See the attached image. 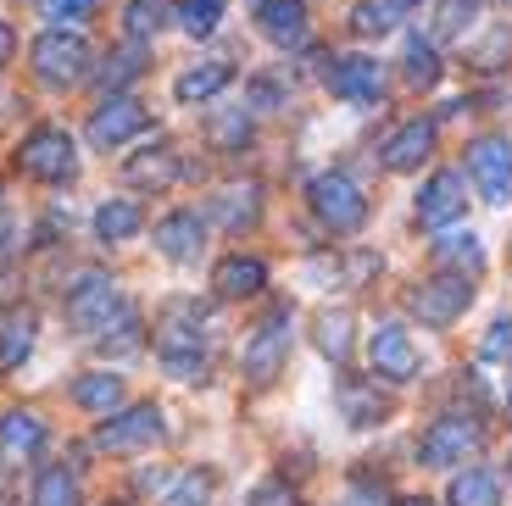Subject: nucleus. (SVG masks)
Instances as JSON below:
<instances>
[{
  "instance_id": "nucleus-1",
  "label": "nucleus",
  "mask_w": 512,
  "mask_h": 506,
  "mask_svg": "<svg viewBox=\"0 0 512 506\" xmlns=\"http://www.w3.org/2000/svg\"><path fill=\"white\" fill-rule=\"evenodd\" d=\"M156 362L173 373V379L195 384L206 379V317L201 301H167L156 317Z\"/></svg>"
},
{
  "instance_id": "nucleus-2",
  "label": "nucleus",
  "mask_w": 512,
  "mask_h": 506,
  "mask_svg": "<svg viewBox=\"0 0 512 506\" xmlns=\"http://www.w3.org/2000/svg\"><path fill=\"white\" fill-rule=\"evenodd\" d=\"M307 206H312V217L329 228L334 240H351V234H362V223H368V195H362L357 178L340 173V167H329V173L312 178Z\"/></svg>"
},
{
  "instance_id": "nucleus-3",
  "label": "nucleus",
  "mask_w": 512,
  "mask_h": 506,
  "mask_svg": "<svg viewBox=\"0 0 512 506\" xmlns=\"http://www.w3.org/2000/svg\"><path fill=\"white\" fill-rule=\"evenodd\" d=\"M468 306H474V279L468 273H446V267H440L435 279H423L407 290V312L418 317L423 329H451Z\"/></svg>"
},
{
  "instance_id": "nucleus-4",
  "label": "nucleus",
  "mask_w": 512,
  "mask_h": 506,
  "mask_svg": "<svg viewBox=\"0 0 512 506\" xmlns=\"http://www.w3.org/2000/svg\"><path fill=\"white\" fill-rule=\"evenodd\" d=\"M28 56H34L39 84H51V89H73V84L90 78V45H84V34H73V28H45Z\"/></svg>"
},
{
  "instance_id": "nucleus-5",
  "label": "nucleus",
  "mask_w": 512,
  "mask_h": 506,
  "mask_svg": "<svg viewBox=\"0 0 512 506\" xmlns=\"http://www.w3.org/2000/svg\"><path fill=\"white\" fill-rule=\"evenodd\" d=\"M162 406L156 401H134V406H117L106 412V423L95 429V451L106 456H134V451H151L162 440Z\"/></svg>"
},
{
  "instance_id": "nucleus-6",
  "label": "nucleus",
  "mask_w": 512,
  "mask_h": 506,
  "mask_svg": "<svg viewBox=\"0 0 512 506\" xmlns=\"http://www.w3.org/2000/svg\"><path fill=\"white\" fill-rule=\"evenodd\" d=\"M290 345H295V329H290V312H273L262 329L245 340V356H240V373L245 384H256V390H268L273 379L284 373V362H290Z\"/></svg>"
},
{
  "instance_id": "nucleus-7",
  "label": "nucleus",
  "mask_w": 512,
  "mask_h": 506,
  "mask_svg": "<svg viewBox=\"0 0 512 506\" xmlns=\"http://www.w3.org/2000/svg\"><path fill=\"white\" fill-rule=\"evenodd\" d=\"M468 178L485 195V206H507L512 201V140L507 134H479L468 140Z\"/></svg>"
},
{
  "instance_id": "nucleus-8",
  "label": "nucleus",
  "mask_w": 512,
  "mask_h": 506,
  "mask_svg": "<svg viewBox=\"0 0 512 506\" xmlns=\"http://www.w3.org/2000/svg\"><path fill=\"white\" fill-rule=\"evenodd\" d=\"M368 362H373V379H384V384H407V379H418L423 351H418V340L407 334V323L384 317L379 329L368 334Z\"/></svg>"
},
{
  "instance_id": "nucleus-9",
  "label": "nucleus",
  "mask_w": 512,
  "mask_h": 506,
  "mask_svg": "<svg viewBox=\"0 0 512 506\" xmlns=\"http://www.w3.org/2000/svg\"><path fill=\"white\" fill-rule=\"evenodd\" d=\"M485 445V429H479V418H440V423H429V434L418 440V462L423 468H462L468 456Z\"/></svg>"
},
{
  "instance_id": "nucleus-10",
  "label": "nucleus",
  "mask_w": 512,
  "mask_h": 506,
  "mask_svg": "<svg viewBox=\"0 0 512 506\" xmlns=\"http://www.w3.org/2000/svg\"><path fill=\"white\" fill-rule=\"evenodd\" d=\"M17 167H23L28 178H39V184H62V178H73V167H78L73 134H62V128H34V134L17 145Z\"/></svg>"
},
{
  "instance_id": "nucleus-11",
  "label": "nucleus",
  "mask_w": 512,
  "mask_h": 506,
  "mask_svg": "<svg viewBox=\"0 0 512 506\" xmlns=\"http://www.w3.org/2000/svg\"><path fill=\"white\" fill-rule=\"evenodd\" d=\"M123 290H117L106 273H84V279L67 290V323H73L78 334H101L112 317H123Z\"/></svg>"
},
{
  "instance_id": "nucleus-12",
  "label": "nucleus",
  "mask_w": 512,
  "mask_h": 506,
  "mask_svg": "<svg viewBox=\"0 0 512 506\" xmlns=\"http://www.w3.org/2000/svg\"><path fill=\"white\" fill-rule=\"evenodd\" d=\"M323 78H329L334 101H351V106H379L384 101V67L373 62V56H334Z\"/></svg>"
},
{
  "instance_id": "nucleus-13",
  "label": "nucleus",
  "mask_w": 512,
  "mask_h": 506,
  "mask_svg": "<svg viewBox=\"0 0 512 506\" xmlns=\"http://www.w3.org/2000/svg\"><path fill=\"white\" fill-rule=\"evenodd\" d=\"M462 212H468V178H462L457 167H440V173L418 190V223L423 228H451Z\"/></svg>"
},
{
  "instance_id": "nucleus-14",
  "label": "nucleus",
  "mask_w": 512,
  "mask_h": 506,
  "mask_svg": "<svg viewBox=\"0 0 512 506\" xmlns=\"http://www.w3.org/2000/svg\"><path fill=\"white\" fill-rule=\"evenodd\" d=\"M145 123H151V112H145L134 95H106L101 112L90 117V145H95V151H112V145L134 140Z\"/></svg>"
},
{
  "instance_id": "nucleus-15",
  "label": "nucleus",
  "mask_w": 512,
  "mask_h": 506,
  "mask_svg": "<svg viewBox=\"0 0 512 506\" xmlns=\"http://www.w3.org/2000/svg\"><path fill=\"white\" fill-rule=\"evenodd\" d=\"M435 117H412V123H401L396 134H390V140H384V167H390V173H418L423 162H429V156H435Z\"/></svg>"
},
{
  "instance_id": "nucleus-16",
  "label": "nucleus",
  "mask_w": 512,
  "mask_h": 506,
  "mask_svg": "<svg viewBox=\"0 0 512 506\" xmlns=\"http://www.w3.org/2000/svg\"><path fill=\"white\" fill-rule=\"evenodd\" d=\"M212 290L223 295V301H251V295L268 290V267L256 262V256H223L218 267H212Z\"/></svg>"
},
{
  "instance_id": "nucleus-17",
  "label": "nucleus",
  "mask_w": 512,
  "mask_h": 506,
  "mask_svg": "<svg viewBox=\"0 0 512 506\" xmlns=\"http://www.w3.org/2000/svg\"><path fill=\"white\" fill-rule=\"evenodd\" d=\"M201 240H206L201 212H167L162 223H156V251H162L167 262H195V256H201Z\"/></svg>"
},
{
  "instance_id": "nucleus-18",
  "label": "nucleus",
  "mask_w": 512,
  "mask_h": 506,
  "mask_svg": "<svg viewBox=\"0 0 512 506\" xmlns=\"http://www.w3.org/2000/svg\"><path fill=\"white\" fill-rule=\"evenodd\" d=\"M256 23L273 45L295 51V45H307V0H262L256 6Z\"/></svg>"
},
{
  "instance_id": "nucleus-19",
  "label": "nucleus",
  "mask_w": 512,
  "mask_h": 506,
  "mask_svg": "<svg viewBox=\"0 0 512 506\" xmlns=\"http://www.w3.org/2000/svg\"><path fill=\"white\" fill-rule=\"evenodd\" d=\"M39 445H45V418L39 412H6L0 418V462H28V456H39Z\"/></svg>"
},
{
  "instance_id": "nucleus-20",
  "label": "nucleus",
  "mask_w": 512,
  "mask_h": 506,
  "mask_svg": "<svg viewBox=\"0 0 512 506\" xmlns=\"http://www.w3.org/2000/svg\"><path fill=\"white\" fill-rule=\"evenodd\" d=\"M145 228V212H140V201H101L95 206V240L101 245H123V240H134Z\"/></svg>"
},
{
  "instance_id": "nucleus-21",
  "label": "nucleus",
  "mask_w": 512,
  "mask_h": 506,
  "mask_svg": "<svg viewBox=\"0 0 512 506\" xmlns=\"http://www.w3.org/2000/svg\"><path fill=\"white\" fill-rule=\"evenodd\" d=\"M179 173H184V162L167 151V145H162V151H140V156H128V162H123V178H128V184H145V190H167Z\"/></svg>"
},
{
  "instance_id": "nucleus-22",
  "label": "nucleus",
  "mask_w": 512,
  "mask_h": 506,
  "mask_svg": "<svg viewBox=\"0 0 512 506\" xmlns=\"http://www.w3.org/2000/svg\"><path fill=\"white\" fill-rule=\"evenodd\" d=\"M229 78H234L229 62H201V67H190V73H179L173 95H179L184 106H201V101H212V95H223V89H229Z\"/></svg>"
},
{
  "instance_id": "nucleus-23",
  "label": "nucleus",
  "mask_w": 512,
  "mask_h": 506,
  "mask_svg": "<svg viewBox=\"0 0 512 506\" xmlns=\"http://www.w3.org/2000/svg\"><path fill=\"white\" fill-rule=\"evenodd\" d=\"M446 501L451 506H501V479L490 468H462V473H451Z\"/></svg>"
},
{
  "instance_id": "nucleus-24",
  "label": "nucleus",
  "mask_w": 512,
  "mask_h": 506,
  "mask_svg": "<svg viewBox=\"0 0 512 506\" xmlns=\"http://www.w3.org/2000/svg\"><path fill=\"white\" fill-rule=\"evenodd\" d=\"M435 267L479 279V273H485V251H479V234H446V240L435 245Z\"/></svg>"
},
{
  "instance_id": "nucleus-25",
  "label": "nucleus",
  "mask_w": 512,
  "mask_h": 506,
  "mask_svg": "<svg viewBox=\"0 0 512 506\" xmlns=\"http://www.w3.org/2000/svg\"><path fill=\"white\" fill-rule=\"evenodd\" d=\"M73 406H84V412H117L123 406V379L117 373H84V379L73 384Z\"/></svg>"
},
{
  "instance_id": "nucleus-26",
  "label": "nucleus",
  "mask_w": 512,
  "mask_h": 506,
  "mask_svg": "<svg viewBox=\"0 0 512 506\" xmlns=\"http://www.w3.org/2000/svg\"><path fill=\"white\" fill-rule=\"evenodd\" d=\"M318 351L329 356L334 367L351 362V312H346V306H329V312H318Z\"/></svg>"
},
{
  "instance_id": "nucleus-27",
  "label": "nucleus",
  "mask_w": 512,
  "mask_h": 506,
  "mask_svg": "<svg viewBox=\"0 0 512 506\" xmlns=\"http://www.w3.org/2000/svg\"><path fill=\"white\" fill-rule=\"evenodd\" d=\"M167 23H179L173 0H128V12H123L128 39H151V34H162Z\"/></svg>"
},
{
  "instance_id": "nucleus-28",
  "label": "nucleus",
  "mask_w": 512,
  "mask_h": 506,
  "mask_svg": "<svg viewBox=\"0 0 512 506\" xmlns=\"http://www.w3.org/2000/svg\"><path fill=\"white\" fill-rule=\"evenodd\" d=\"M256 212H262V190H256V184H245V190H223L218 206H212V217H218V223H229V228L256 223Z\"/></svg>"
},
{
  "instance_id": "nucleus-29",
  "label": "nucleus",
  "mask_w": 512,
  "mask_h": 506,
  "mask_svg": "<svg viewBox=\"0 0 512 506\" xmlns=\"http://www.w3.org/2000/svg\"><path fill=\"white\" fill-rule=\"evenodd\" d=\"M34 351V317H12L6 329H0V373H17Z\"/></svg>"
},
{
  "instance_id": "nucleus-30",
  "label": "nucleus",
  "mask_w": 512,
  "mask_h": 506,
  "mask_svg": "<svg viewBox=\"0 0 512 506\" xmlns=\"http://www.w3.org/2000/svg\"><path fill=\"white\" fill-rule=\"evenodd\" d=\"M34 506H78V479L67 473V462H56V468L39 473V484H34Z\"/></svg>"
},
{
  "instance_id": "nucleus-31",
  "label": "nucleus",
  "mask_w": 512,
  "mask_h": 506,
  "mask_svg": "<svg viewBox=\"0 0 512 506\" xmlns=\"http://www.w3.org/2000/svg\"><path fill=\"white\" fill-rule=\"evenodd\" d=\"M351 28H357L362 39H384V34H396V6H390V0H357V6H351Z\"/></svg>"
},
{
  "instance_id": "nucleus-32",
  "label": "nucleus",
  "mask_w": 512,
  "mask_h": 506,
  "mask_svg": "<svg viewBox=\"0 0 512 506\" xmlns=\"http://www.w3.org/2000/svg\"><path fill=\"white\" fill-rule=\"evenodd\" d=\"M206 501H212V473L190 468L184 479H173V490H167L156 506H206Z\"/></svg>"
},
{
  "instance_id": "nucleus-33",
  "label": "nucleus",
  "mask_w": 512,
  "mask_h": 506,
  "mask_svg": "<svg viewBox=\"0 0 512 506\" xmlns=\"http://www.w3.org/2000/svg\"><path fill=\"white\" fill-rule=\"evenodd\" d=\"M479 17V0H440L435 12V39H462Z\"/></svg>"
},
{
  "instance_id": "nucleus-34",
  "label": "nucleus",
  "mask_w": 512,
  "mask_h": 506,
  "mask_svg": "<svg viewBox=\"0 0 512 506\" xmlns=\"http://www.w3.org/2000/svg\"><path fill=\"white\" fill-rule=\"evenodd\" d=\"M218 23H223V0H184L179 6V28L190 39H206Z\"/></svg>"
},
{
  "instance_id": "nucleus-35",
  "label": "nucleus",
  "mask_w": 512,
  "mask_h": 506,
  "mask_svg": "<svg viewBox=\"0 0 512 506\" xmlns=\"http://www.w3.org/2000/svg\"><path fill=\"white\" fill-rule=\"evenodd\" d=\"M140 317H134V312H123V317H117V329H112V323H106V329H101V351L106 356H134V351H140Z\"/></svg>"
},
{
  "instance_id": "nucleus-36",
  "label": "nucleus",
  "mask_w": 512,
  "mask_h": 506,
  "mask_svg": "<svg viewBox=\"0 0 512 506\" xmlns=\"http://www.w3.org/2000/svg\"><path fill=\"white\" fill-rule=\"evenodd\" d=\"M407 84H418V89H429V84H440V56H435V45H423V39H407Z\"/></svg>"
},
{
  "instance_id": "nucleus-37",
  "label": "nucleus",
  "mask_w": 512,
  "mask_h": 506,
  "mask_svg": "<svg viewBox=\"0 0 512 506\" xmlns=\"http://www.w3.org/2000/svg\"><path fill=\"white\" fill-rule=\"evenodd\" d=\"M140 67H145V51H140V39L128 45V51H117V56H106V67L95 78H101L106 89H117V84H128V78H140Z\"/></svg>"
},
{
  "instance_id": "nucleus-38",
  "label": "nucleus",
  "mask_w": 512,
  "mask_h": 506,
  "mask_svg": "<svg viewBox=\"0 0 512 506\" xmlns=\"http://www.w3.org/2000/svg\"><path fill=\"white\" fill-rule=\"evenodd\" d=\"M479 362H507L512 367V317H496L479 340Z\"/></svg>"
},
{
  "instance_id": "nucleus-39",
  "label": "nucleus",
  "mask_w": 512,
  "mask_h": 506,
  "mask_svg": "<svg viewBox=\"0 0 512 506\" xmlns=\"http://www.w3.org/2000/svg\"><path fill=\"white\" fill-rule=\"evenodd\" d=\"M95 12V0H39V17L51 28H67V23H84Z\"/></svg>"
},
{
  "instance_id": "nucleus-40",
  "label": "nucleus",
  "mask_w": 512,
  "mask_h": 506,
  "mask_svg": "<svg viewBox=\"0 0 512 506\" xmlns=\"http://www.w3.org/2000/svg\"><path fill=\"white\" fill-rule=\"evenodd\" d=\"M17 251H23V217L0 206V267H12Z\"/></svg>"
},
{
  "instance_id": "nucleus-41",
  "label": "nucleus",
  "mask_w": 512,
  "mask_h": 506,
  "mask_svg": "<svg viewBox=\"0 0 512 506\" xmlns=\"http://www.w3.org/2000/svg\"><path fill=\"white\" fill-rule=\"evenodd\" d=\"M212 140H218V145H245V140H251V117H245V112L212 117Z\"/></svg>"
},
{
  "instance_id": "nucleus-42",
  "label": "nucleus",
  "mask_w": 512,
  "mask_h": 506,
  "mask_svg": "<svg viewBox=\"0 0 512 506\" xmlns=\"http://www.w3.org/2000/svg\"><path fill=\"white\" fill-rule=\"evenodd\" d=\"M334 506H390V495H384L379 484H351V490L340 495Z\"/></svg>"
},
{
  "instance_id": "nucleus-43",
  "label": "nucleus",
  "mask_w": 512,
  "mask_h": 506,
  "mask_svg": "<svg viewBox=\"0 0 512 506\" xmlns=\"http://www.w3.org/2000/svg\"><path fill=\"white\" fill-rule=\"evenodd\" d=\"M251 506H295V495L284 490V484H262V490H256V501Z\"/></svg>"
},
{
  "instance_id": "nucleus-44",
  "label": "nucleus",
  "mask_w": 512,
  "mask_h": 506,
  "mask_svg": "<svg viewBox=\"0 0 512 506\" xmlns=\"http://www.w3.org/2000/svg\"><path fill=\"white\" fill-rule=\"evenodd\" d=\"M12 51H17V34H12V23H0V67L12 62Z\"/></svg>"
},
{
  "instance_id": "nucleus-45",
  "label": "nucleus",
  "mask_w": 512,
  "mask_h": 506,
  "mask_svg": "<svg viewBox=\"0 0 512 506\" xmlns=\"http://www.w3.org/2000/svg\"><path fill=\"white\" fill-rule=\"evenodd\" d=\"M396 506H435L429 495H407V501H396Z\"/></svg>"
},
{
  "instance_id": "nucleus-46",
  "label": "nucleus",
  "mask_w": 512,
  "mask_h": 506,
  "mask_svg": "<svg viewBox=\"0 0 512 506\" xmlns=\"http://www.w3.org/2000/svg\"><path fill=\"white\" fill-rule=\"evenodd\" d=\"M390 6H396V12H407V6H418V0H390Z\"/></svg>"
},
{
  "instance_id": "nucleus-47",
  "label": "nucleus",
  "mask_w": 512,
  "mask_h": 506,
  "mask_svg": "<svg viewBox=\"0 0 512 506\" xmlns=\"http://www.w3.org/2000/svg\"><path fill=\"white\" fill-rule=\"evenodd\" d=\"M0 506H12V501H6V484H0Z\"/></svg>"
},
{
  "instance_id": "nucleus-48",
  "label": "nucleus",
  "mask_w": 512,
  "mask_h": 506,
  "mask_svg": "<svg viewBox=\"0 0 512 506\" xmlns=\"http://www.w3.org/2000/svg\"><path fill=\"white\" fill-rule=\"evenodd\" d=\"M507 412H512V384H507Z\"/></svg>"
},
{
  "instance_id": "nucleus-49",
  "label": "nucleus",
  "mask_w": 512,
  "mask_h": 506,
  "mask_svg": "<svg viewBox=\"0 0 512 506\" xmlns=\"http://www.w3.org/2000/svg\"><path fill=\"white\" fill-rule=\"evenodd\" d=\"M496 6H507V12H512V0H496Z\"/></svg>"
},
{
  "instance_id": "nucleus-50",
  "label": "nucleus",
  "mask_w": 512,
  "mask_h": 506,
  "mask_svg": "<svg viewBox=\"0 0 512 506\" xmlns=\"http://www.w3.org/2000/svg\"><path fill=\"white\" fill-rule=\"evenodd\" d=\"M256 6H262V0H256Z\"/></svg>"
}]
</instances>
